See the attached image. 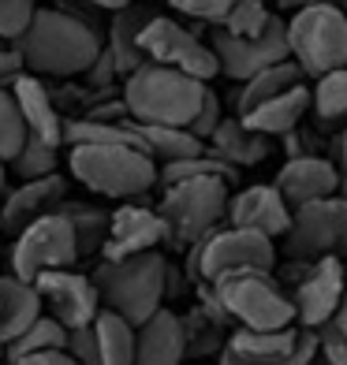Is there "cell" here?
Masks as SVG:
<instances>
[{"mask_svg": "<svg viewBox=\"0 0 347 365\" xmlns=\"http://www.w3.org/2000/svg\"><path fill=\"white\" fill-rule=\"evenodd\" d=\"M15 45H19V53L26 60V71L53 75V78L86 75V68L105 48L94 23L68 8H38Z\"/></svg>", "mask_w": 347, "mask_h": 365, "instance_id": "6da1fadb", "label": "cell"}, {"mask_svg": "<svg viewBox=\"0 0 347 365\" xmlns=\"http://www.w3.org/2000/svg\"><path fill=\"white\" fill-rule=\"evenodd\" d=\"M68 168L86 190L101 197H142L161 182V164L139 145L120 142H75L68 145Z\"/></svg>", "mask_w": 347, "mask_h": 365, "instance_id": "7a4b0ae2", "label": "cell"}, {"mask_svg": "<svg viewBox=\"0 0 347 365\" xmlns=\"http://www.w3.org/2000/svg\"><path fill=\"white\" fill-rule=\"evenodd\" d=\"M124 101L139 123H172V127H191V120L202 108L209 82L194 78L169 63L146 60L124 78Z\"/></svg>", "mask_w": 347, "mask_h": 365, "instance_id": "3957f363", "label": "cell"}, {"mask_svg": "<svg viewBox=\"0 0 347 365\" xmlns=\"http://www.w3.org/2000/svg\"><path fill=\"white\" fill-rule=\"evenodd\" d=\"M94 284L101 291V306L116 309L131 324L150 321L169 298V261L157 250L105 261L94 269Z\"/></svg>", "mask_w": 347, "mask_h": 365, "instance_id": "277c9868", "label": "cell"}, {"mask_svg": "<svg viewBox=\"0 0 347 365\" xmlns=\"http://www.w3.org/2000/svg\"><path fill=\"white\" fill-rule=\"evenodd\" d=\"M209 284L213 298L224 306L231 324L239 328H288L295 324V302L291 291L273 276V269H239V272H224L217 279H202Z\"/></svg>", "mask_w": 347, "mask_h": 365, "instance_id": "5b68a950", "label": "cell"}, {"mask_svg": "<svg viewBox=\"0 0 347 365\" xmlns=\"http://www.w3.org/2000/svg\"><path fill=\"white\" fill-rule=\"evenodd\" d=\"M288 48L306 78L347 68V8L318 0L299 4L288 19Z\"/></svg>", "mask_w": 347, "mask_h": 365, "instance_id": "8992f818", "label": "cell"}, {"mask_svg": "<svg viewBox=\"0 0 347 365\" xmlns=\"http://www.w3.org/2000/svg\"><path fill=\"white\" fill-rule=\"evenodd\" d=\"M228 179L206 175V179H179L164 182L161 194V217L169 224V242L172 246H191L202 235H209L213 227H221L228 220Z\"/></svg>", "mask_w": 347, "mask_h": 365, "instance_id": "52a82bcc", "label": "cell"}, {"mask_svg": "<svg viewBox=\"0 0 347 365\" xmlns=\"http://www.w3.org/2000/svg\"><path fill=\"white\" fill-rule=\"evenodd\" d=\"M273 264H276V239L261 235L254 227H236L228 220L187 246V276L194 284L239 269H273Z\"/></svg>", "mask_w": 347, "mask_h": 365, "instance_id": "ba28073f", "label": "cell"}, {"mask_svg": "<svg viewBox=\"0 0 347 365\" xmlns=\"http://www.w3.org/2000/svg\"><path fill=\"white\" fill-rule=\"evenodd\" d=\"M82 261L79 257V242H75V227L60 209L41 212L38 220H30L19 235H15L11 257H8V272L19 279L34 284L38 272L45 269H68V264Z\"/></svg>", "mask_w": 347, "mask_h": 365, "instance_id": "9c48e42d", "label": "cell"}, {"mask_svg": "<svg viewBox=\"0 0 347 365\" xmlns=\"http://www.w3.org/2000/svg\"><path fill=\"white\" fill-rule=\"evenodd\" d=\"M284 257H343L347 261V194L299 205L284 235Z\"/></svg>", "mask_w": 347, "mask_h": 365, "instance_id": "30bf717a", "label": "cell"}, {"mask_svg": "<svg viewBox=\"0 0 347 365\" xmlns=\"http://www.w3.org/2000/svg\"><path fill=\"white\" fill-rule=\"evenodd\" d=\"M318 354V331L306 324L288 328H236L221 346V365H306Z\"/></svg>", "mask_w": 347, "mask_h": 365, "instance_id": "8fae6325", "label": "cell"}, {"mask_svg": "<svg viewBox=\"0 0 347 365\" xmlns=\"http://www.w3.org/2000/svg\"><path fill=\"white\" fill-rule=\"evenodd\" d=\"M288 276H291V302H295V321L306 328H321L325 321H333L343 302L347 287V264L343 257H288Z\"/></svg>", "mask_w": 347, "mask_h": 365, "instance_id": "7c38bea8", "label": "cell"}, {"mask_svg": "<svg viewBox=\"0 0 347 365\" xmlns=\"http://www.w3.org/2000/svg\"><path fill=\"white\" fill-rule=\"evenodd\" d=\"M142 53L146 60L169 63V68H179L202 82L221 75L213 45L202 41L194 30H187L179 19H169V15H150V23L142 26Z\"/></svg>", "mask_w": 347, "mask_h": 365, "instance_id": "4fadbf2b", "label": "cell"}, {"mask_svg": "<svg viewBox=\"0 0 347 365\" xmlns=\"http://www.w3.org/2000/svg\"><path fill=\"white\" fill-rule=\"evenodd\" d=\"M209 45H213V53H217L221 75L231 78V82H239V86L251 75L266 71V68H273V63L291 56V48H288V23L280 19V15H273L269 26L261 30V34H254V38H239V34H228V30L217 26L209 34Z\"/></svg>", "mask_w": 347, "mask_h": 365, "instance_id": "5bb4252c", "label": "cell"}, {"mask_svg": "<svg viewBox=\"0 0 347 365\" xmlns=\"http://www.w3.org/2000/svg\"><path fill=\"white\" fill-rule=\"evenodd\" d=\"M34 287L41 294L45 309L64 324V328H79V324H94V317L101 313V291H97L94 276L68 269H45L38 272Z\"/></svg>", "mask_w": 347, "mask_h": 365, "instance_id": "9a60e30c", "label": "cell"}, {"mask_svg": "<svg viewBox=\"0 0 347 365\" xmlns=\"http://www.w3.org/2000/svg\"><path fill=\"white\" fill-rule=\"evenodd\" d=\"M161 242H169V224H164L161 209L154 205H139L135 197H127L120 209H112V220H109V239L101 246V257L105 261H120L131 254H146V250H157Z\"/></svg>", "mask_w": 347, "mask_h": 365, "instance_id": "2e32d148", "label": "cell"}, {"mask_svg": "<svg viewBox=\"0 0 347 365\" xmlns=\"http://www.w3.org/2000/svg\"><path fill=\"white\" fill-rule=\"evenodd\" d=\"M291 205L280 194L276 182H258V187H243L239 194L228 197V224L236 227H254L269 239H284L291 227Z\"/></svg>", "mask_w": 347, "mask_h": 365, "instance_id": "e0dca14e", "label": "cell"}, {"mask_svg": "<svg viewBox=\"0 0 347 365\" xmlns=\"http://www.w3.org/2000/svg\"><path fill=\"white\" fill-rule=\"evenodd\" d=\"M276 187L288 197L291 209L333 197L343 187V175L336 168L333 157H318V153H303V157H288V164L276 172Z\"/></svg>", "mask_w": 347, "mask_h": 365, "instance_id": "ac0fdd59", "label": "cell"}, {"mask_svg": "<svg viewBox=\"0 0 347 365\" xmlns=\"http://www.w3.org/2000/svg\"><path fill=\"white\" fill-rule=\"evenodd\" d=\"M64 197H68V182L60 179V172L41 175V179H23L15 190L4 194V205H0V231L15 239L30 220H38L41 212L56 209Z\"/></svg>", "mask_w": 347, "mask_h": 365, "instance_id": "d6986e66", "label": "cell"}, {"mask_svg": "<svg viewBox=\"0 0 347 365\" xmlns=\"http://www.w3.org/2000/svg\"><path fill=\"white\" fill-rule=\"evenodd\" d=\"M183 358H187L183 317L161 306L150 321L139 324L135 365H183Z\"/></svg>", "mask_w": 347, "mask_h": 365, "instance_id": "ffe728a7", "label": "cell"}, {"mask_svg": "<svg viewBox=\"0 0 347 365\" xmlns=\"http://www.w3.org/2000/svg\"><path fill=\"white\" fill-rule=\"evenodd\" d=\"M11 93H15V105H19L30 135L64 145V120H68V115L60 112L56 97L41 82V75H34V71L19 75V78H15V86H11Z\"/></svg>", "mask_w": 347, "mask_h": 365, "instance_id": "44dd1931", "label": "cell"}, {"mask_svg": "<svg viewBox=\"0 0 347 365\" xmlns=\"http://www.w3.org/2000/svg\"><path fill=\"white\" fill-rule=\"evenodd\" d=\"M310 108H313V90L306 82H295V86L266 97V101H258L254 108H246L239 115H243V123H251L254 130L273 138V135H288V130L303 127Z\"/></svg>", "mask_w": 347, "mask_h": 365, "instance_id": "7402d4cb", "label": "cell"}, {"mask_svg": "<svg viewBox=\"0 0 347 365\" xmlns=\"http://www.w3.org/2000/svg\"><path fill=\"white\" fill-rule=\"evenodd\" d=\"M45 313V302L30 279L15 272H0V351Z\"/></svg>", "mask_w": 347, "mask_h": 365, "instance_id": "603a6c76", "label": "cell"}, {"mask_svg": "<svg viewBox=\"0 0 347 365\" xmlns=\"http://www.w3.org/2000/svg\"><path fill=\"white\" fill-rule=\"evenodd\" d=\"M150 8L146 4H127V8H116L112 19H109V30H105V48L112 53L116 68H120V75L127 78L131 71L139 68V63H146V53H142V26L150 23Z\"/></svg>", "mask_w": 347, "mask_h": 365, "instance_id": "cb8c5ba5", "label": "cell"}, {"mask_svg": "<svg viewBox=\"0 0 347 365\" xmlns=\"http://www.w3.org/2000/svg\"><path fill=\"white\" fill-rule=\"evenodd\" d=\"M217 157H224L228 164H236V168H246V164H261L269 157V135H261V130H254L251 123H243V115H224V120L217 123V130L209 135L206 142Z\"/></svg>", "mask_w": 347, "mask_h": 365, "instance_id": "d4e9b609", "label": "cell"}, {"mask_svg": "<svg viewBox=\"0 0 347 365\" xmlns=\"http://www.w3.org/2000/svg\"><path fill=\"white\" fill-rule=\"evenodd\" d=\"M97 331V354L101 365H135V343H139V324H131L116 309H105L94 317Z\"/></svg>", "mask_w": 347, "mask_h": 365, "instance_id": "484cf974", "label": "cell"}, {"mask_svg": "<svg viewBox=\"0 0 347 365\" xmlns=\"http://www.w3.org/2000/svg\"><path fill=\"white\" fill-rule=\"evenodd\" d=\"M139 135L146 142V153H150L157 164H169V160H183L202 153L206 142L194 135L191 127H172V123H139Z\"/></svg>", "mask_w": 347, "mask_h": 365, "instance_id": "4316f807", "label": "cell"}, {"mask_svg": "<svg viewBox=\"0 0 347 365\" xmlns=\"http://www.w3.org/2000/svg\"><path fill=\"white\" fill-rule=\"evenodd\" d=\"M64 217L71 220L75 227V242H79V257H94V254H101V246L109 239V220H112V212L105 209H97V205H86V202H64L56 205Z\"/></svg>", "mask_w": 347, "mask_h": 365, "instance_id": "83f0119b", "label": "cell"}, {"mask_svg": "<svg viewBox=\"0 0 347 365\" xmlns=\"http://www.w3.org/2000/svg\"><path fill=\"white\" fill-rule=\"evenodd\" d=\"M295 82H306V75H303L299 63L288 56V60H280V63H273V68L258 71V75H251V78L243 82V90H239V97H236V112L254 108L258 101H266V97L295 86Z\"/></svg>", "mask_w": 347, "mask_h": 365, "instance_id": "f1b7e54d", "label": "cell"}, {"mask_svg": "<svg viewBox=\"0 0 347 365\" xmlns=\"http://www.w3.org/2000/svg\"><path fill=\"white\" fill-rule=\"evenodd\" d=\"M313 115L321 123L347 127V68L313 78Z\"/></svg>", "mask_w": 347, "mask_h": 365, "instance_id": "f546056e", "label": "cell"}, {"mask_svg": "<svg viewBox=\"0 0 347 365\" xmlns=\"http://www.w3.org/2000/svg\"><path fill=\"white\" fill-rule=\"evenodd\" d=\"M68 339V328H64L53 313H41V317L30 324L23 336H15L8 346H4V361H19L23 354H34V351H49V346H64Z\"/></svg>", "mask_w": 347, "mask_h": 365, "instance_id": "4dcf8cb0", "label": "cell"}, {"mask_svg": "<svg viewBox=\"0 0 347 365\" xmlns=\"http://www.w3.org/2000/svg\"><path fill=\"white\" fill-rule=\"evenodd\" d=\"M56 142H45L38 135H26V142L19 145V153H15L8 164L15 168L19 179H41V175H53L60 168V153H56Z\"/></svg>", "mask_w": 347, "mask_h": 365, "instance_id": "1f68e13d", "label": "cell"}, {"mask_svg": "<svg viewBox=\"0 0 347 365\" xmlns=\"http://www.w3.org/2000/svg\"><path fill=\"white\" fill-rule=\"evenodd\" d=\"M269 19H273V11L266 8V0H236L217 26L228 30V34H239V38H254L269 26Z\"/></svg>", "mask_w": 347, "mask_h": 365, "instance_id": "d6a6232c", "label": "cell"}, {"mask_svg": "<svg viewBox=\"0 0 347 365\" xmlns=\"http://www.w3.org/2000/svg\"><path fill=\"white\" fill-rule=\"evenodd\" d=\"M26 120H23V112L19 105H15V93L0 86V157L11 160L15 153H19V145L26 142Z\"/></svg>", "mask_w": 347, "mask_h": 365, "instance_id": "836d02e7", "label": "cell"}, {"mask_svg": "<svg viewBox=\"0 0 347 365\" xmlns=\"http://www.w3.org/2000/svg\"><path fill=\"white\" fill-rule=\"evenodd\" d=\"M38 11V0H0V38L19 41Z\"/></svg>", "mask_w": 347, "mask_h": 365, "instance_id": "e575fe53", "label": "cell"}, {"mask_svg": "<svg viewBox=\"0 0 347 365\" xmlns=\"http://www.w3.org/2000/svg\"><path fill=\"white\" fill-rule=\"evenodd\" d=\"M313 331H318V354L328 365H347V328L333 317V321H325Z\"/></svg>", "mask_w": 347, "mask_h": 365, "instance_id": "d590c367", "label": "cell"}, {"mask_svg": "<svg viewBox=\"0 0 347 365\" xmlns=\"http://www.w3.org/2000/svg\"><path fill=\"white\" fill-rule=\"evenodd\" d=\"M64 351H68V354H71L79 365H101V354H97V331H94V324L68 328Z\"/></svg>", "mask_w": 347, "mask_h": 365, "instance_id": "8d00e7d4", "label": "cell"}, {"mask_svg": "<svg viewBox=\"0 0 347 365\" xmlns=\"http://www.w3.org/2000/svg\"><path fill=\"white\" fill-rule=\"evenodd\" d=\"M169 4L179 11V15H187V19H198V23H213L217 26L228 8L236 4V0H169Z\"/></svg>", "mask_w": 347, "mask_h": 365, "instance_id": "74e56055", "label": "cell"}, {"mask_svg": "<svg viewBox=\"0 0 347 365\" xmlns=\"http://www.w3.org/2000/svg\"><path fill=\"white\" fill-rule=\"evenodd\" d=\"M224 120V108H221V97H217V90H209L206 93V101H202V108H198V115L191 120V130L202 142H209V135L217 130V123Z\"/></svg>", "mask_w": 347, "mask_h": 365, "instance_id": "f35d334b", "label": "cell"}, {"mask_svg": "<svg viewBox=\"0 0 347 365\" xmlns=\"http://www.w3.org/2000/svg\"><path fill=\"white\" fill-rule=\"evenodd\" d=\"M19 75H26V60H23V53H19V45L8 41L4 48H0V86L11 90Z\"/></svg>", "mask_w": 347, "mask_h": 365, "instance_id": "ab89813d", "label": "cell"}, {"mask_svg": "<svg viewBox=\"0 0 347 365\" xmlns=\"http://www.w3.org/2000/svg\"><path fill=\"white\" fill-rule=\"evenodd\" d=\"M11 365H79L64 346H49V351H34V354H23L19 361H11Z\"/></svg>", "mask_w": 347, "mask_h": 365, "instance_id": "60d3db41", "label": "cell"}, {"mask_svg": "<svg viewBox=\"0 0 347 365\" xmlns=\"http://www.w3.org/2000/svg\"><path fill=\"white\" fill-rule=\"evenodd\" d=\"M328 149H333V160H336L340 175L347 179V127H340V130H336L333 142H328Z\"/></svg>", "mask_w": 347, "mask_h": 365, "instance_id": "b9f144b4", "label": "cell"}, {"mask_svg": "<svg viewBox=\"0 0 347 365\" xmlns=\"http://www.w3.org/2000/svg\"><path fill=\"white\" fill-rule=\"evenodd\" d=\"M82 4H90V8H101V11H116V8H127V4H135V0H82Z\"/></svg>", "mask_w": 347, "mask_h": 365, "instance_id": "7bdbcfd3", "label": "cell"}, {"mask_svg": "<svg viewBox=\"0 0 347 365\" xmlns=\"http://www.w3.org/2000/svg\"><path fill=\"white\" fill-rule=\"evenodd\" d=\"M336 321L347 328V287H343V302H340V313H336Z\"/></svg>", "mask_w": 347, "mask_h": 365, "instance_id": "ee69618b", "label": "cell"}, {"mask_svg": "<svg viewBox=\"0 0 347 365\" xmlns=\"http://www.w3.org/2000/svg\"><path fill=\"white\" fill-rule=\"evenodd\" d=\"M284 8H299V4H306V0H280Z\"/></svg>", "mask_w": 347, "mask_h": 365, "instance_id": "f6af8a7d", "label": "cell"}, {"mask_svg": "<svg viewBox=\"0 0 347 365\" xmlns=\"http://www.w3.org/2000/svg\"><path fill=\"white\" fill-rule=\"evenodd\" d=\"M306 365H328V361H325V358H321V354H313V358H310V361H306Z\"/></svg>", "mask_w": 347, "mask_h": 365, "instance_id": "bcb514c9", "label": "cell"}, {"mask_svg": "<svg viewBox=\"0 0 347 365\" xmlns=\"http://www.w3.org/2000/svg\"><path fill=\"white\" fill-rule=\"evenodd\" d=\"M4 168H8V160L0 157V182H8V179H4Z\"/></svg>", "mask_w": 347, "mask_h": 365, "instance_id": "7dc6e473", "label": "cell"}, {"mask_svg": "<svg viewBox=\"0 0 347 365\" xmlns=\"http://www.w3.org/2000/svg\"><path fill=\"white\" fill-rule=\"evenodd\" d=\"M0 272H4V239H0Z\"/></svg>", "mask_w": 347, "mask_h": 365, "instance_id": "c3c4849f", "label": "cell"}, {"mask_svg": "<svg viewBox=\"0 0 347 365\" xmlns=\"http://www.w3.org/2000/svg\"><path fill=\"white\" fill-rule=\"evenodd\" d=\"M318 4H343V0H318Z\"/></svg>", "mask_w": 347, "mask_h": 365, "instance_id": "681fc988", "label": "cell"}, {"mask_svg": "<svg viewBox=\"0 0 347 365\" xmlns=\"http://www.w3.org/2000/svg\"><path fill=\"white\" fill-rule=\"evenodd\" d=\"M4 187H8V182H0V194H4Z\"/></svg>", "mask_w": 347, "mask_h": 365, "instance_id": "f907efd6", "label": "cell"}, {"mask_svg": "<svg viewBox=\"0 0 347 365\" xmlns=\"http://www.w3.org/2000/svg\"><path fill=\"white\" fill-rule=\"evenodd\" d=\"M4 45H8V41H4V38H0V48H4Z\"/></svg>", "mask_w": 347, "mask_h": 365, "instance_id": "816d5d0a", "label": "cell"}, {"mask_svg": "<svg viewBox=\"0 0 347 365\" xmlns=\"http://www.w3.org/2000/svg\"><path fill=\"white\" fill-rule=\"evenodd\" d=\"M343 8H347V0H343Z\"/></svg>", "mask_w": 347, "mask_h": 365, "instance_id": "f5cc1de1", "label": "cell"}]
</instances>
